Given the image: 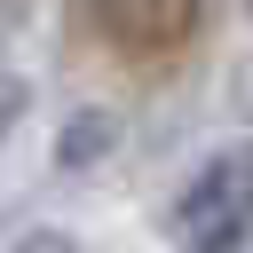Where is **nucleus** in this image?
I'll return each instance as SVG.
<instances>
[{
	"label": "nucleus",
	"instance_id": "1",
	"mask_svg": "<svg viewBox=\"0 0 253 253\" xmlns=\"http://www.w3.org/2000/svg\"><path fill=\"white\" fill-rule=\"evenodd\" d=\"M166 229H174L182 253H237V245L253 237V142H221V150L174 190Z\"/></svg>",
	"mask_w": 253,
	"mask_h": 253
},
{
	"label": "nucleus",
	"instance_id": "2",
	"mask_svg": "<svg viewBox=\"0 0 253 253\" xmlns=\"http://www.w3.org/2000/svg\"><path fill=\"white\" fill-rule=\"evenodd\" d=\"M95 24L126 55H174L198 24V0H95Z\"/></svg>",
	"mask_w": 253,
	"mask_h": 253
},
{
	"label": "nucleus",
	"instance_id": "3",
	"mask_svg": "<svg viewBox=\"0 0 253 253\" xmlns=\"http://www.w3.org/2000/svg\"><path fill=\"white\" fill-rule=\"evenodd\" d=\"M111 142H119V119H111V111H71V126H63V142H55V166L79 174V166H95Z\"/></svg>",
	"mask_w": 253,
	"mask_h": 253
},
{
	"label": "nucleus",
	"instance_id": "4",
	"mask_svg": "<svg viewBox=\"0 0 253 253\" xmlns=\"http://www.w3.org/2000/svg\"><path fill=\"white\" fill-rule=\"evenodd\" d=\"M24 111H32V87H24L16 71H0V142L16 134V119H24Z\"/></svg>",
	"mask_w": 253,
	"mask_h": 253
},
{
	"label": "nucleus",
	"instance_id": "5",
	"mask_svg": "<svg viewBox=\"0 0 253 253\" xmlns=\"http://www.w3.org/2000/svg\"><path fill=\"white\" fill-rule=\"evenodd\" d=\"M8 253H79V237H71V229H24Z\"/></svg>",
	"mask_w": 253,
	"mask_h": 253
}]
</instances>
